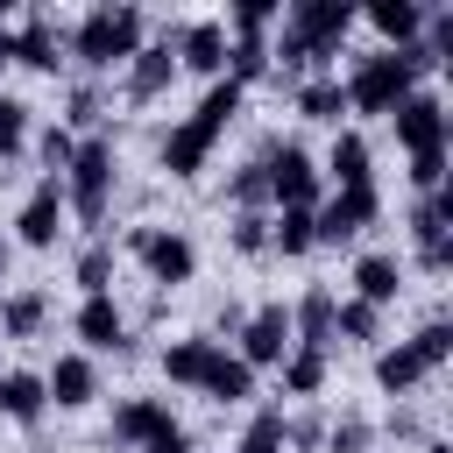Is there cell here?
I'll list each match as a JSON object with an SVG mask.
<instances>
[{"mask_svg": "<svg viewBox=\"0 0 453 453\" xmlns=\"http://www.w3.org/2000/svg\"><path fill=\"white\" fill-rule=\"evenodd\" d=\"M425 71H432L425 42L361 57V64H354V78L340 85V92H347V113H396V106H403V99L418 92V78H425Z\"/></svg>", "mask_w": 453, "mask_h": 453, "instance_id": "cell-1", "label": "cell"}, {"mask_svg": "<svg viewBox=\"0 0 453 453\" xmlns=\"http://www.w3.org/2000/svg\"><path fill=\"white\" fill-rule=\"evenodd\" d=\"M71 50H78L92 71H106V64H127V57L142 50V7H92V14L78 21Z\"/></svg>", "mask_w": 453, "mask_h": 453, "instance_id": "cell-2", "label": "cell"}, {"mask_svg": "<svg viewBox=\"0 0 453 453\" xmlns=\"http://www.w3.org/2000/svg\"><path fill=\"white\" fill-rule=\"evenodd\" d=\"M106 191H113V142H78L71 170H64V212H78L85 226L106 219Z\"/></svg>", "mask_w": 453, "mask_h": 453, "instance_id": "cell-3", "label": "cell"}, {"mask_svg": "<svg viewBox=\"0 0 453 453\" xmlns=\"http://www.w3.org/2000/svg\"><path fill=\"white\" fill-rule=\"evenodd\" d=\"M262 177H269L276 212H319V170H311V156H304L297 142H276V149L262 156Z\"/></svg>", "mask_w": 453, "mask_h": 453, "instance_id": "cell-4", "label": "cell"}, {"mask_svg": "<svg viewBox=\"0 0 453 453\" xmlns=\"http://www.w3.org/2000/svg\"><path fill=\"white\" fill-rule=\"evenodd\" d=\"M375 212H382L375 184H347V191H333V198L311 212V241H354V234H361Z\"/></svg>", "mask_w": 453, "mask_h": 453, "instance_id": "cell-5", "label": "cell"}, {"mask_svg": "<svg viewBox=\"0 0 453 453\" xmlns=\"http://www.w3.org/2000/svg\"><path fill=\"white\" fill-rule=\"evenodd\" d=\"M127 248L149 262V276H156V283H191V269H198V248H191L184 234H163V226H134V234H127Z\"/></svg>", "mask_w": 453, "mask_h": 453, "instance_id": "cell-6", "label": "cell"}, {"mask_svg": "<svg viewBox=\"0 0 453 453\" xmlns=\"http://www.w3.org/2000/svg\"><path fill=\"white\" fill-rule=\"evenodd\" d=\"M290 354V311L283 304H262L255 319H241V368H276Z\"/></svg>", "mask_w": 453, "mask_h": 453, "instance_id": "cell-7", "label": "cell"}, {"mask_svg": "<svg viewBox=\"0 0 453 453\" xmlns=\"http://www.w3.org/2000/svg\"><path fill=\"white\" fill-rule=\"evenodd\" d=\"M396 142L411 149V156H432V149H446V106H439V92H411L396 113Z\"/></svg>", "mask_w": 453, "mask_h": 453, "instance_id": "cell-8", "label": "cell"}, {"mask_svg": "<svg viewBox=\"0 0 453 453\" xmlns=\"http://www.w3.org/2000/svg\"><path fill=\"white\" fill-rule=\"evenodd\" d=\"M163 42H170V57H177L184 71H205V78L226 71V21H191V28L163 35Z\"/></svg>", "mask_w": 453, "mask_h": 453, "instance_id": "cell-9", "label": "cell"}, {"mask_svg": "<svg viewBox=\"0 0 453 453\" xmlns=\"http://www.w3.org/2000/svg\"><path fill=\"white\" fill-rule=\"evenodd\" d=\"M57 226H64V177H42V184L28 191L14 234H21V248H57Z\"/></svg>", "mask_w": 453, "mask_h": 453, "instance_id": "cell-10", "label": "cell"}, {"mask_svg": "<svg viewBox=\"0 0 453 453\" xmlns=\"http://www.w3.org/2000/svg\"><path fill=\"white\" fill-rule=\"evenodd\" d=\"M212 142H219V134H212L205 120H177V127L163 134V170H170V177H198L205 156H212Z\"/></svg>", "mask_w": 453, "mask_h": 453, "instance_id": "cell-11", "label": "cell"}, {"mask_svg": "<svg viewBox=\"0 0 453 453\" xmlns=\"http://www.w3.org/2000/svg\"><path fill=\"white\" fill-rule=\"evenodd\" d=\"M333 304H340V297H333L326 283L304 290L297 311H290V347H319V354H326V347H333Z\"/></svg>", "mask_w": 453, "mask_h": 453, "instance_id": "cell-12", "label": "cell"}, {"mask_svg": "<svg viewBox=\"0 0 453 453\" xmlns=\"http://www.w3.org/2000/svg\"><path fill=\"white\" fill-rule=\"evenodd\" d=\"M42 389H50V403L78 411V403H92V396H99V375H92V361H85V354H57V368L42 375Z\"/></svg>", "mask_w": 453, "mask_h": 453, "instance_id": "cell-13", "label": "cell"}, {"mask_svg": "<svg viewBox=\"0 0 453 453\" xmlns=\"http://www.w3.org/2000/svg\"><path fill=\"white\" fill-rule=\"evenodd\" d=\"M170 78H177V57H170V42H142V50L127 57V92H134V99H156Z\"/></svg>", "mask_w": 453, "mask_h": 453, "instance_id": "cell-14", "label": "cell"}, {"mask_svg": "<svg viewBox=\"0 0 453 453\" xmlns=\"http://www.w3.org/2000/svg\"><path fill=\"white\" fill-rule=\"evenodd\" d=\"M57 42H64V28H57L50 14H28V28L14 35V64H28V71H57V64H64Z\"/></svg>", "mask_w": 453, "mask_h": 453, "instance_id": "cell-15", "label": "cell"}, {"mask_svg": "<svg viewBox=\"0 0 453 453\" xmlns=\"http://www.w3.org/2000/svg\"><path fill=\"white\" fill-rule=\"evenodd\" d=\"M0 411H7L14 425H35V418L50 411V389H42V375H28V368L0 375Z\"/></svg>", "mask_w": 453, "mask_h": 453, "instance_id": "cell-16", "label": "cell"}, {"mask_svg": "<svg viewBox=\"0 0 453 453\" xmlns=\"http://www.w3.org/2000/svg\"><path fill=\"white\" fill-rule=\"evenodd\" d=\"M163 425H170V403H156V396H134V403L113 411V439L120 446H149Z\"/></svg>", "mask_w": 453, "mask_h": 453, "instance_id": "cell-17", "label": "cell"}, {"mask_svg": "<svg viewBox=\"0 0 453 453\" xmlns=\"http://www.w3.org/2000/svg\"><path fill=\"white\" fill-rule=\"evenodd\" d=\"M212 354H219V340H170V347H163V375L184 382V389H198L205 368H212Z\"/></svg>", "mask_w": 453, "mask_h": 453, "instance_id": "cell-18", "label": "cell"}, {"mask_svg": "<svg viewBox=\"0 0 453 453\" xmlns=\"http://www.w3.org/2000/svg\"><path fill=\"white\" fill-rule=\"evenodd\" d=\"M198 389H205V396H212V403H248V396H255V368H241V361H234V354H226V347H219V354H212V368H205V382H198Z\"/></svg>", "mask_w": 453, "mask_h": 453, "instance_id": "cell-19", "label": "cell"}, {"mask_svg": "<svg viewBox=\"0 0 453 453\" xmlns=\"http://www.w3.org/2000/svg\"><path fill=\"white\" fill-rule=\"evenodd\" d=\"M396 283H403V276H396V255H361V262H354V297H361V304L382 311V304L396 297Z\"/></svg>", "mask_w": 453, "mask_h": 453, "instance_id": "cell-20", "label": "cell"}, {"mask_svg": "<svg viewBox=\"0 0 453 453\" xmlns=\"http://www.w3.org/2000/svg\"><path fill=\"white\" fill-rule=\"evenodd\" d=\"M368 21H375L396 50H411V42H418V28H425V7H418V0H375V7H368Z\"/></svg>", "mask_w": 453, "mask_h": 453, "instance_id": "cell-21", "label": "cell"}, {"mask_svg": "<svg viewBox=\"0 0 453 453\" xmlns=\"http://www.w3.org/2000/svg\"><path fill=\"white\" fill-rule=\"evenodd\" d=\"M326 177H333L340 191H347V184H375V177H368V142H361V134H333Z\"/></svg>", "mask_w": 453, "mask_h": 453, "instance_id": "cell-22", "label": "cell"}, {"mask_svg": "<svg viewBox=\"0 0 453 453\" xmlns=\"http://www.w3.org/2000/svg\"><path fill=\"white\" fill-rule=\"evenodd\" d=\"M78 340L99 347V354L120 347V311H113V297H85V304H78Z\"/></svg>", "mask_w": 453, "mask_h": 453, "instance_id": "cell-23", "label": "cell"}, {"mask_svg": "<svg viewBox=\"0 0 453 453\" xmlns=\"http://www.w3.org/2000/svg\"><path fill=\"white\" fill-rule=\"evenodd\" d=\"M276 368H283V389H290V396H311V389L326 382V354H319V347H290Z\"/></svg>", "mask_w": 453, "mask_h": 453, "instance_id": "cell-24", "label": "cell"}, {"mask_svg": "<svg viewBox=\"0 0 453 453\" xmlns=\"http://www.w3.org/2000/svg\"><path fill=\"white\" fill-rule=\"evenodd\" d=\"M297 113H304V120H340V113H347L340 78H311V85H297Z\"/></svg>", "mask_w": 453, "mask_h": 453, "instance_id": "cell-25", "label": "cell"}, {"mask_svg": "<svg viewBox=\"0 0 453 453\" xmlns=\"http://www.w3.org/2000/svg\"><path fill=\"white\" fill-rule=\"evenodd\" d=\"M418 375H425V368H418V354H411V347H382V354H375V382H382L389 396H403Z\"/></svg>", "mask_w": 453, "mask_h": 453, "instance_id": "cell-26", "label": "cell"}, {"mask_svg": "<svg viewBox=\"0 0 453 453\" xmlns=\"http://www.w3.org/2000/svg\"><path fill=\"white\" fill-rule=\"evenodd\" d=\"M269 248H276V255L319 248V241H311V212H276V219H269Z\"/></svg>", "mask_w": 453, "mask_h": 453, "instance_id": "cell-27", "label": "cell"}, {"mask_svg": "<svg viewBox=\"0 0 453 453\" xmlns=\"http://www.w3.org/2000/svg\"><path fill=\"white\" fill-rule=\"evenodd\" d=\"M42 311H50V304H42L35 290H14V297L0 304V326H7V340H28V333L42 326Z\"/></svg>", "mask_w": 453, "mask_h": 453, "instance_id": "cell-28", "label": "cell"}, {"mask_svg": "<svg viewBox=\"0 0 453 453\" xmlns=\"http://www.w3.org/2000/svg\"><path fill=\"white\" fill-rule=\"evenodd\" d=\"M333 340H354V347H368V340H375V304H361V297L333 304Z\"/></svg>", "mask_w": 453, "mask_h": 453, "instance_id": "cell-29", "label": "cell"}, {"mask_svg": "<svg viewBox=\"0 0 453 453\" xmlns=\"http://www.w3.org/2000/svg\"><path fill=\"white\" fill-rule=\"evenodd\" d=\"M403 347L418 354V368H439V361L453 354V326H446V319H432V326H418V333H411Z\"/></svg>", "mask_w": 453, "mask_h": 453, "instance_id": "cell-30", "label": "cell"}, {"mask_svg": "<svg viewBox=\"0 0 453 453\" xmlns=\"http://www.w3.org/2000/svg\"><path fill=\"white\" fill-rule=\"evenodd\" d=\"M78 283H85V297H106V283H113V248L106 241H92L78 255Z\"/></svg>", "mask_w": 453, "mask_h": 453, "instance_id": "cell-31", "label": "cell"}, {"mask_svg": "<svg viewBox=\"0 0 453 453\" xmlns=\"http://www.w3.org/2000/svg\"><path fill=\"white\" fill-rule=\"evenodd\" d=\"M234 453H283V411H255V425L241 432Z\"/></svg>", "mask_w": 453, "mask_h": 453, "instance_id": "cell-32", "label": "cell"}, {"mask_svg": "<svg viewBox=\"0 0 453 453\" xmlns=\"http://www.w3.org/2000/svg\"><path fill=\"white\" fill-rule=\"evenodd\" d=\"M21 142H28V106H21V99H0V163H7Z\"/></svg>", "mask_w": 453, "mask_h": 453, "instance_id": "cell-33", "label": "cell"}, {"mask_svg": "<svg viewBox=\"0 0 453 453\" xmlns=\"http://www.w3.org/2000/svg\"><path fill=\"white\" fill-rule=\"evenodd\" d=\"M71 156H78L71 127H42V163H50V177H64V170H71Z\"/></svg>", "mask_w": 453, "mask_h": 453, "instance_id": "cell-34", "label": "cell"}, {"mask_svg": "<svg viewBox=\"0 0 453 453\" xmlns=\"http://www.w3.org/2000/svg\"><path fill=\"white\" fill-rule=\"evenodd\" d=\"M276 14H283L276 0H241V7H234V28H241V35H262Z\"/></svg>", "mask_w": 453, "mask_h": 453, "instance_id": "cell-35", "label": "cell"}, {"mask_svg": "<svg viewBox=\"0 0 453 453\" xmlns=\"http://www.w3.org/2000/svg\"><path fill=\"white\" fill-rule=\"evenodd\" d=\"M411 184H418V191H446V149L411 156Z\"/></svg>", "mask_w": 453, "mask_h": 453, "instance_id": "cell-36", "label": "cell"}, {"mask_svg": "<svg viewBox=\"0 0 453 453\" xmlns=\"http://www.w3.org/2000/svg\"><path fill=\"white\" fill-rule=\"evenodd\" d=\"M262 198H269V177H262V163H248V170L234 177V205H241V212H255Z\"/></svg>", "mask_w": 453, "mask_h": 453, "instance_id": "cell-37", "label": "cell"}, {"mask_svg": "<svg viewBox=\"0 0 453 453\" xmlns=\"http://www.w3.org/2000/svg\"><path fill=\"white\" fill-rule=\"evenodd\" d=\"M234 248H241V255H262V248H269V219H262V212H241V219H234Z\"/></svg>", "mask_w": 453, "mask_h": 453, "instance_id": "cell-38", "label": "cell"}, {"mask_svg": "<svg viewBox=\"0 0 453 453\" xmlns=\"http://www.w3.org/2000/svg\"><path fill=\"white\" fill-rule=\"evenodd\" d=\"M142 453H191V439H184V425H163V432H156Z\"/></svg>", "mask_w": 453, "mask_h": 453, "instance_id": "cell-39", "label": "cell"}, {"mask_svg": "<svg viewBox=\"0 0 453 453\" xmlns=\"http://www.w3.org/2000/svg\"><path fill=\"white\" fill-rule=\"evenodd\" d=\"M361 446H368V425H340L333 432V453H361Z\"/></svg>", "mask_w": 453, "mask_h": 453, "instance_id": "cell-40", "label": "cell"}, {"mask_svg": "<svg viewBox=\"0 0 453 453\" xmlns=\"http://www.w3.org/2000/svg\"><path fill=\"white\" fill-rule=\"evenodd\" d=\"M0 64H14V35L7 28H0Z\"/></svg>", "mask_w": 453, "mask_h": 453, "instance_id": "cell-41", "label": "cell"}, {"mask_svg": "<svg viewBox=\"0 0 453 453\" xmlns=\"http://www.w3.org/2000/svg\"><path fill=\"white\" fill-rule=\"evenodd\" d=\"M425 453H453V446H446V439H432V446H425Z\"/></svg>", "mask_w": 453, "mask_h": 453, "instance_id": "cell-42", "label": "cell"}, {"mask_svg": "<svg viewBox=\"0 0 453 453\" xmlns=\"http://www.w3.org/2000/svg\"><path fill=\"white\" fill-rule=\"evenodd\" d=\"M0 276H7V241H0Z\"/></svg>", "mask_w": 453, "mask_h": 453, "instance_id": "cell-43", "label": "cell"}]
</instances>
